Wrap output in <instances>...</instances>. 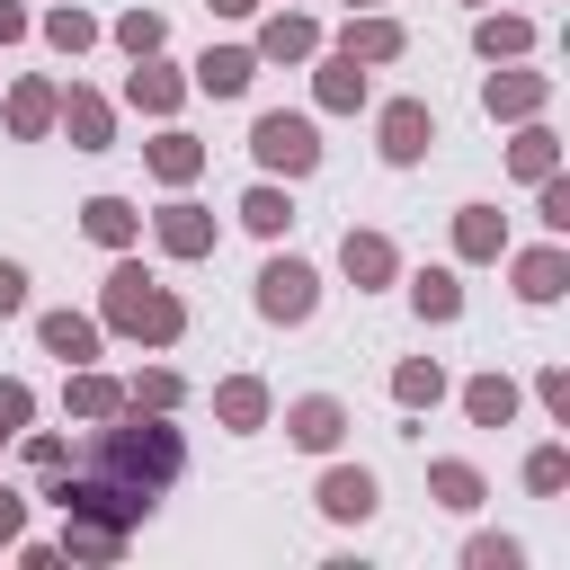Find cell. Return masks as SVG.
<instances>
[{
    "label": "cell",
    "mask_w": 570,
    "mask_h": 570,
    "mask_svg": "<svg viewBox=\"0 0 570 570\" xmlns=\"http://www.w3.org/2000/svg\"><path fill=\"white\" fill-rule=\"evenodd\" d=\"M89 472H107V481L160 499V490L187 472V445H178L169 410H134V401H125L116 419H98V436H89Z\"/></svg>",
    "instance_id": "1"
},
{
    "label": "cell",
    "mask_w": 570,
    "mask_h": 570,
    "mask_svg": "<svg viewBox=\"0 0 570 570\" xmlns=\"http://www.w3.org/2000/svg\"><path fill=\"white\" fill-rule=\"evenodd\" d=\"M98 312H107V330L116 338H142V347H169L178 330H187V303L151 276V267H107V294H98Z\"/></svg>",
    "instance_id": "2"
},
{
    "label": "cell",
    "mask_w": 570,
    "mask_h": 570,
    "mask_svg": "<svg viewBox=\"0 0 570 570\" xmlns=\"http://www.w3.org/2000/svg\"><path fill=\"white\" fill-rule=\"evenodd\" d=\"M45 499H53L62 517H80V525H116V534H134V525L151 517V499L125 490V481H107V472H45Z\"/></svg>",
    "instance_id": "3"
},
{
    "label": "cell",
    "mask_w": 570,
    "mask_h": 570,
    "mask_svg": "<svg viewBox=\"0 0 570 570\" xmlns=\"http://www.w3.org/2000/svg\"><path fill=\"white\" fill-rule=\"evenodd\" d=\"M249 160H258L267 178H312V169H321V125L294 116V107H267V116L249 125Z\"/></svg>",
    "instance_id": "4"
},
{
    "label": "cell",
    "mask_w": 570,
    "mask_h": 570,
    "mask_svg": "<svg viewBox=\"0 0 570 570\" xmlns=\"http://www.w3.org/2000/svg\"><path fill=\"white\" fill-rule=\"evenodd\" d=\"M312 312H321V276H312L303 258H267V267H258V321H285V330H294V321H312Z\"/></svg>",
    "instance_id": "5"
},
{
    "label": "cell",
    "mask_w": 570,
    "mask_h": 570,
    "mask_svg": "<svg viewBox=\"0 0 570 570\" xmlns=\"http://www.w3.org/2000/svg\"><path fill=\"white\" fill-rule=\"evenodd\" d=\"M374 142H383V160H392V169L428 160V142H436V116H428V98H392V107L374 116Z\"/></svg>",
    "instance_id": "6"
},
{
    "label": "cell",
    "mask_w": 570,
    "mask_h": 570,
    "mask_svg": "<svg viewBox=\"0 0 570 570\" xmlns=\"http://www.w3.org/2000/svg\"><path fill=\"white\" fill-rule=\"evenodd\" d=\"M151 240L169 249V258H214V240H223V223L196 205V196H169L160 214H151Z\"/></svg>",
    "instance_id": "7"
},
{
    "label": "cell",
    "mask_w": 570,
    "mask_h": 570,
    "mask_svg": "<svg viewBox=\"0 0 570 570\" xmlns=\"http://www.w3.org/2000/svg\"><path fill=\"white\" fill-rule=\"evenodd\" d=\"M53 125L71 134V151H107V142H116V107H107L98 89H80V80L53 98Z\"/></svg>",
    "instance_id": "8"
},
{
    "label": "cell",
    "mask_w": 570,
    "mask_h": 570,
    "mask_svg": "<svg viewBox=\"0 0 570 570\" xmlns=\"http://www.w3.org/2000/svg\"><path fill=\"white\" fill-rule=\"evenodd\" d=\"M543 98H552V80H543V71H490V80H481L490 125H525V116H543Z\"/></svg>",
    "instance_id": "9"
},
{
    "label": "cell",
    "mask_w": 570,
    "mask_h": 570,
    "mask_svg": "<svg viewBox=\"0 0 570 570\" xmlns=\"http://www.w3.org/2000/svg\"><path fill=\"white\" fill-rule=\"evenodd\" d=\"M312 499H321V517H338V525H365L383 490H374V472H365V463H330Z\"/></svg>",
    "instance_id": "10"
},
{
    "label": "cell",
    "mask_w": 570,
    "mask_h": 570,
    "mask_svg": "<svg viewBox=\"0 0 570 570\" xmlns=\"http://www.w3.org/2000/svg\"><path fill=\"white\" fill-rule=\"evenodd\" d=\"M401 18H383V9H347V27H338V53L347 62H401Z\"/></svg>",
    "instance_id": "11"
},
{
    "label": "cell",
    "mask_w": 570,
    "mask_h": 570,
    "mask_svg": "<svg viewBox=\"0 0 570 570\" xmlns=\"http://www.w3.org/2000/svg\"><path fill=\"white\" fill-rule=\"evenodd\" d=\"M338 267H347V285H356V294H374V285H392V276H401V249H392L383 232H356V223H347Z\"/></svg>",
    "instance_id": "12"
},
{
    "label": "cell",
    "mask_w": 570,
    "mask_h": 570,
    "mask_svg": "<svg viewBox=\"0 0 570 570\" xmlns=\"http://www.w3.org/2000/svg\"><path fill=\"white\" fill-rule=\"evenodd\" d=\"M249 80H258V53H249V45H205L187 89H205V98H240Z\"/></svg>",
    "instance_id": "13"
},
{
    "label": "cell",
    "mask_w": 570,
    "mask_h": 570,
    "mask_svg": "<svg viewBox=\"0 0 570 570\" xmlns=\"http://www.w3.org/2000/svg\"><path fill=\"white\" fill-rule=\"evenodd\" d=\"M508 276H517V294H525V303H561V285H570V249H561V240L517 249V258H508Z\"/></svg>",
    "instance_id": "14"
},
{
    "label": "cell",
    "mask_w": 570,
    "mask_h": 570,
    "mask_svg": "<svg viewBox=\"0 0 570 570\" xmlns=\"http://www.w3.org/2000/svg\"><path fill=\"white\" fill-rule=\"evenodd\" d=\"M285 436H294V445H303V454H330V445H338V436H347V410H338V401H330V392H303V401H294V410H285Z\"/></svg>",
    "instance_id": "15"
},
{
    "label": "cell",
    "mask_w": 570,
    "mask_h": 570,
    "mask_svg": "<svg viewBox=\"0 0 570 570\" xmlns=\"http://www.w3.org/2000/svg\"><path fill=\"white\" fill-rule=\"evenodd\" d=\"M249 53H258V62H312V53H321V27H312L303 9H276V18L258 27Z\"/></svg>",
    "instance_id": "16"
},
{
    "label": "cell",
    "mask_w": 570,
    "mask_h": 570,
    "mask_svg": "<svg viewBox=\"0 0 570 570\" xmlns=\"http://www.w3.org/2000/svg\"><path fill=\"white\" fill-rule=\"evenodd\" d=\"M312 62H321V71H312V98H321L330 116H356V107H365V62H347L338 45L312 53Z\"/></svg>",
    "instance_id": "17"
},
{
    "label": "cell",
    "mask_w": 570,
    "mask_h": 570,
    "mask_svg": "<svg viewBox=\"0 0 570 570\" xmlns=\"http://www.w3.org/2000/svg\"><path fill=\"white\" fill-rule=\"evenodd\" d=\"M178 98H187V80H178L160 53H142V62L125 71V107H142V116H178Z\"/></svg>",
    "instance_id": "18"
},
{
    "label": "cell",
    "mask_w": 570,
    "mask_h": 570,
    "mask_svg": "<svg viewBox=\"0 0 570 570\" xmlns=\"http://www.w3.org/2000/svg\"><path fill=\"white\" fill-rule=\"evenodd\" d=\"M454 249H463L472 267H490V258L508 249V214H499V205H454Z\"/></svg>",
    "instance_id": "19"
},
{
    "label": "cell",
    "mask_w": 570,
    "mask_h": 570,
    "mask_svg": "<svg viewBox=\"0 0 570 570\" xmlns=\"http://www.w3.org/2000/svg\"><path fill=\"white\" fill-rule=\"evenodd\" d=\"M62 410L98 428V419H116V410H125V383H116V374H98V365H71V383H62Z\"/></svg>",
    "instance_id": "20"
},
{
    "label": "cell",
    "mask_w": 570,
    "mask_h": 570,
    "mask_svg": "<svg viewBox=\"0 0 570 570\" xmlns=\"http://www.w3.org/2000/svg\"><path fill=\"white\" fill-rule=\"evenodd\" d=\"M53 98H62L53 80H9V134L18 142H45L53 134Z\"/></svg>",
    "instance_id": "21"
},
{
    "label": "cell",
    "mask_w": 570,
    "mask_h": 570,
    "mask_svg": "<svg viewBox=\"0 0 570 570\" xmlns=\"http://www.w3.org/2000/svg\"><path fill=\"white\" fill-rule=\"evenodd\" d=\"M36 338H45V356H62V365H89V356H98V321H89V312H45Z\"/></svg>",
    "instance_id": "22"
},
{
    "label": "cell",
    "mask_w": 570,
    "mask_h": 570,
    "mask_svg": "<svg viewBox=\"0 0 570 570\" xmlns=\"http://www.w3.org/2000/svg\"><path fill=\"white\" fill-rule=\"evenodd\" d=\"M214 419H223L232 436L267 428V383H258V374H232V383H214Z\"/></svg>",
    "instance_id": "23"
},
{
    "label": "cell",
    "mask_w": 570,
    "mask_h": 570,
    "mask_svg": "<svg viewBox=\"0 0 570 570\" xmlns=\"http://www.w3.org/2000/svg\"><path fill=\"white\" fill-rule=\"evenodd\" d=\"M80 232H89L98 249H134V232H142V214H134L125 196H89V205H80Z\"/></svg>",
    "instance_id": "24"
},
{
    "label": "cell",
    "mask_w": 570,
    "mask_h": 570,
    "mask_svg": "<svg viewBox=\"0 0 570 570\" xmlns=\"http://www.w3.org/2000/svg\"><path fill=\"white\" fill-rule=\"evenodd\" d=\"M142 160H151V178H160V187H187V178H196V169H205V142H196V134H178V125H169V134H160V142H151V151H142Z\"/></svg>",
    "instance_id": "25"
},
{
    "label": "cell",
    "mask_w": 570,
    "mask_h": 570,
    "mask_svg": "<svg viewBox=\"0 0 570 570\" xmlns=\"http://www.w3.org/2000/svg\"><path fill=\"white\" fill-rule=\"evenodd\" d=\"M410 303H419V321H463V276L454 267H419L410 276Z\"/></svg>",
    "instance_id": "26"
},
{
    "label": "cell",
    "mask_w": 570,
    "mask_h": 570,
    "mask_svg": "<svg viewBox=\"0 0 570 570\" xmlns=\"http://www.w3.org/2000/svg\"><path fill=\"white\" fill-rule=\"evenodd\" d=\"M463 419H472V428H508V419H517V383H508V374H472V383H463Z\"/></svg>",
    "instance_id": "27"
},
{
    "label": "cell",
    "mask_w": 570,
    "mask_h": 570,
    "mask_svg": "<svg viewBox=\"0 0 570 570\" xmlns=\"http://www.w3.org/2000/svg\"><path fill=\"white\" fill-rule=\"evenodd\" d=\"M428 490H436V508H454V517L490 499V481H481V472H472L463 454H445V463H428Z\"/></svg>",
    "instance_id": "28"
},
{
    "label": "cell",
    "mask_w": 570,
    "mask_h": 570,
    "mask_svg": "<svg viewBox=\"0 0 570 570\" xmlns=\"http://www.w3.org/2000/svg\"><path fill=\"white\" fill-rule=\"evenodd\" d=\"M472 45H481V62H517V53H534V18H481L472 27Z\"/></svg>",
    "instance_id": "29"
},
{
    "label": "cell",
    "mask_w": 570,
    "mask_h": 570,
    "mask_svg": "<svg viewBox=\"0 0 570 570\" xmlns=\"http://www.w3.org/2000/svg\"><path fill=\"white\" fill-rule=\"evenodd\" d=\"M508 169H517V178H525V187H534V178H543V169H561V134H552V125H534V116H525V134H517V142H508Z\"/></svg>",
    "instance_id": "30"
},
{
    "label": "cell",
    "mask_w": 570,
    "mask_h": 570,
    "mask_svg": "<svg viewBox=\"0 0 570 570\" xmlns=\"http://www.w3.org/2000/svg\"><path fill=\"white\" fill-rule=\"evenodd\" d=\"M240 223H249L258 240H285V223H294V196H285L276 178H258V187L240 196Z\"/></svg>",
    "instance_id": "31"
},
{
    "label": "cell",
    "mask_w": 570,
    "mask_h": 570,
    "mask_svg": "<svg viewBox=\"0 0 570 570\" xmlns=\"http://www.w3.org/2000/svg\"><path fill=\"white\" fill-rule=\"evenodd\" d=\"M392 401H401V410H436V401H445V365H436V356L392 365Z\"/></svg>",
    "instance_id": "32"
},
{
    "label": "cell",
    "mask_w": 570,
    "mask_h": 570,
    "mask_svg": "<svg viewBox=\"0 0 570 570\" xmlns=\"http://www.w3.org/2000/svg\"><path fill=\"white\" fill-rule=\"evenodd\" d=\"M36 36H45L53 53H89V45H98V18L62 0V9H45V18H36Z\"/></svg>",
    "instance_id": "33"
},
{
    "label": "cell",
    "mask_w": 570,
    "mask_h": 570,
    "mask_svg": "<svg viewBox=\"0 0 570 570\" xmlns=\"http://www.w3.org/2000/svg\"><path fill=\"white\" fill-rule=\"evenodd\" d=\"M53 552H71V561H116L125 534H116V525H80V517H62V543H53Z\"/></svg>",
    "instance_id": "34"
},
{
    "label": "cell",
    "mask_w": 570,
    "mask_h": 570,
    "mask_svg": "<svg viewBox=\"0 0 570 570\" xmlns=\"http://www.w3.org/2000/svg\"><path fill=\"white\" fill-rule=\"evenodd\" d=\"M525 490H534V499H561V490H570V445H534V454H525Z\"/></svg>",
    "instance_id": "35"
},
{
    "label": "cell",
    "mask_w": 570,
    "mask_h": 570,
    "mask_svg": "<svg viewBox=\"0 0 570 570\" xmlns=\"http://www.w3.org/2000/svg\"><path fill=\"white\" fill-rule=\"evenodd\" d=\"M116 45H125L134 62H142V53H160V45H169V27H160V9H125V18H116Z\"/></svg>",
    "instance_id": "36"
},
{
    "label": "cell",
    "mask_w": 570,
    "mask_h": 570,
    "mask_svg": "<svg viewBox=\"0 0 570 570\" xmlns=\"http://www.w3.org/2000/svg\"><path fill=\"white\" fill-rule=\"evenodd\" d=\"M534 223H543L552 240L570 232V178H561V169H543V178H534Z\"/></svg>",
    "instance_id": "37"
},
{
    "label": "cell",
    "mask_w": 570,
    "mask_h": 570,
    "mask_svg": "<svg viewBox=\"0 0 570 570\" xmlns=\"http://www.w3.org/2000/svg\"><path fill=\"white\" fill-rule=\"evenodd\" d=\"M178 392H187V383H178L169 365H151V374H134V383H125V401H134V410H178Z\"/></svg>",
    "instance_id": "38"
},
{
    "label": "cell",
    "mask_w": 570,
    "mask_h": 570,
    "mask_svg": "<svg viewBox=\"0 0 570 570\" xmlns=\"http://www.w3.org/2000/svg\"><path fill=\"white\" fill-rule=\"evenodd\" d=\"M517 561H525V552H517L508 534H472V543H463V570H517Z\"/></svg>",
    "instance_id": "39"
},
{
    "label": "cell",
    "mask_w": 570,
    "mask_h": 570,
    "mask_svg": "<svg viewBox=\"0 0 570 570\" xmlns=\"http://www.w3.org/2000/svg\"><path fill=\"white\" fill-rule=\"evenodd\" d=\"M27 419H36V392L18 374H0V436H27Z\"/></svg>",
    "instance_id": "40"
},
{
    "label": "cell",
    "mask_w": 570,
    "mask_h": 570,
    "mask_svg": "<svg viewBox=\"0 0 570 570\" xmlns=\"http://www.w3.org/2000/svg\"><path fill=\"white\" fill-rule=\"evenodd\" d=\"M534 401H543V410L570 428V365H543V374H534Z\"/></svg>",
    "instance_id": "41"
},
{
    "label": "cell",
    "mask_w": 570,
    "mask_h": 570,
    "mask_svg": "<svg viewBox=\"0 0 570 570\" xmlns=\"http://www.w3.org/2000/svg\"><path fill=\"white\" fill-rule=\"evenodd\" d=\"M18 312H27V267L0 258V321H18Z\"/></svg>",
    "instance_id": "42"
},
{
    "label": "cell",
    "mask_w": 570,
    "mask_h": 570,
    "mask_svg": "<svg viewBox=\"0 0 570 570\" xmlns=\"http://www.w3.org/2000/svg\"><path fill=\"white\" fill-rule=\"evenodd\" d=\"M62 463H71L62 436H27V472H62Z\"/></svg>",
    "instance_id": "43"
},
{
    "label": "cell",
    "mask_w": 570,
    "mask_h": 570,
    "mask_svg": "<svg viewBox=\"0 0 570 570\" xmlns=\"http://www.w3.org/2000/svg\"><path fill=\"white\" fill-rule=\"evenodd\" d=\"M18 534H27V490L0 481V543H18Z\"/></svg>",
    "instance_id": "44"
},
{
    "label": "cell",
    "mask_w": 570,
    "mask_h": 570,
    "mask_svg": "<svg viewBox=\"0 0 570 570\" xmlns=\"http://www.w3.org/2000/svg\"><path fill=\"white\" fill-rule=\"evenodd\" d=\"M27 27H36V18H27V9H18V0H0V45H18V36H27Z\"/></svg>",
    "instance_id": "45"
},
{
    "label": "cell",
    "mask_w": 570,
    "mask_h": 570,
    "mask_svg": "<svg viewBox=\"0 0 570 570\" xmlns=\"http://www.w3.org/2000/svg\"><path fill=\"white\" fill-rule=\"evenodd\" d=\"M205 9H214V18H249L258 0H205Z\"/></svg>",
    "instance_id": "46"
},
{
    "label": "cell",
    "mask_w": 570,
    "mask_h": 570,
    "mask_svg": "<svg viewBox=\"0 0 570 570\" xmlns=\"http://www.w3.org/2000/svg\"><path fill=\"white\" fill-rule=\"evenodd\" d=\"M347 9H383V0H347Z\"/></svg>",
    "instance_id": "47"
},
{
    "label": "cell",
    "mask_w": 570,
    "mask_h": 570,
    "mask_svg": "<svg viewBox=\"0 0 570 570\" xmlns=\"http://www.w3.org/2000/svg\"><path fill=\"white\" fill-rule=\"evenodd\" d=\"M0 445H9V436H0Z\"/></svg>",
    "instance_id": "48"
}]
</instances>
